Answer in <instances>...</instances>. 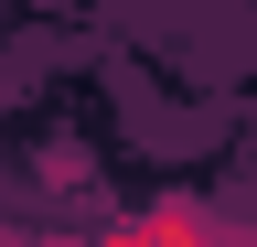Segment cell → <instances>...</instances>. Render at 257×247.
Returning a JSON list of instances; mask_svg holds the SVG:
<instances>
[{
	"label": "cell",
	"instance_id": "1",
	"mask_svg": "<svg viewBox=\"0 0 257 247\" xmlns=\"http://www.w3.org/2000/svg\"><path fill=\"white\" fill-rule=\"evenodd\" d=\"M107 247H257V226H236L214 204H128L107 215Z\"/></svg>",
	"mask_w": 257,
	"mask_h": 247
}]
</instances>
